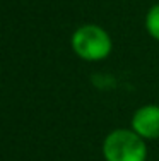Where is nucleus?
<instances>
[{
    "label": "nucleus",
    "mask_w": 159,
    "mask_h": 161,
    "mask_svg": "<svg viewBox=\"0 0 159 161\" xmlns=\"http://www.w3.org/2000/svg\"><path fill=\"white\" fill-rule=\"evenodd\" d=\"M103 154L106 161H146L147 149L139 134L134 130L118 129L106 136Z\"/></svg>",
    "instance_id": "nucleus-1"
},
{
    "label": "nucleus",
    "mask_w": 159,
    "mask_h": 161,
    "mask_svg": "<svg viewBox=\"0 0 159 161\" xmlns=\"http://www.w3.org/2000/svg\"><path fill=\"white\" fill-rule=\"evenodd\" d=\"M72 48L81 58L87 62L103 60L111 52V38L96 24H84L72 34Z\"/></svg>",
    "instance_id": "nucleus-2"
},
{
    "label": "nucleus",
    "mask_w": 159,
    "mask_h": 161,
    "mask_svg": "<svg viewBox=\"0 0 159 161\" xmlns=\"http://www.w3.org/2000/svg\"><path fill=\"white\" fill-rule=\"evenodd\" d=\"M132 127L142 139H159V106L146 105L139 108L132 118Z\"/></svg>",
    "instance_id": "nucleus-3"
},
{
    "label": "nucleus",
    "mask_w": 159,
    "mask_h": 161,
    "mask_svg": "<svg viewBox=\"0 0 159 161\" xmlns=\"http://www.w3.org/2000/svg\"><path fill=\"white\" fill-rule=\"evenodd\" d=\"M146 28L151 36L159 41V3L149 9L146 16Z\"/></svg>",
    "instance_id": "nucleus-4"
}]
</instances>
